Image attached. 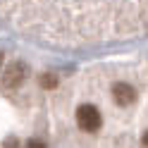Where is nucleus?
I'll return each mask as SVG.
<instances>
[{"instance_id": "423d86ee", "label": "nucleus", "mask_w": 148, "mask_h": 148, "mask_svg": "<svg viewBox=\"0 0 148 148\" xmlns=\"http://www.w3.org/2000/svg\"><path fill=\"white\" fill-rule=\"evenodd\" d=\"M3 148H17V141H7V143H5Z\"/></svg>"}, {"instance_id": "f257e3e1", "label": "nucleus", "mask_w": 148, "mask_h": 148, "mask_svg": "<svg viewBox=\"0 0 148 148\" xmlns=\"http://www.w3.org/2000/svg\"><path fill=\"white\" fill-rule=\"evenodd\" d=\"M77 124L84 129V132H96V129L100 127V112H98V108L93 105H79L77 110Z\"/></svg>"}, {"instance_id": "f03ea898", "label": "nucleus", "mask_w": 148, "mask_h": 148, "mask_svg": "<svg viewBox=\"0 0 148 148\" xmlns=\"http://www.w3.org/2000/svg\"><path fill=\"white\" fill-rule=\"evenodd\" d=\"M26 74H29V67L22 62V60H14L7 64V69H5V86H10V88H17V86H22L24 84V79H26Z\"/></svg>"}, {"instance_id": "39448f33", "label": "nucleus", "mask_w": 148, "mask_h": 148, "mask_svg": "<svg viewBox=\"0 0 148 148\" xmlns=\"http://www.w3.org/2000/svg\"><path fill=\"white\" fill-rule=\"evenodd\" d=\"M26 148H45V143H43V141H38V138H31V141L26 143Z\"/></svg>"}, {"instance_id": "7ed1b4c3", "label": "nucleus", "mask_w": 148, "mask_h": 148, "mask_svg": "<svg viewBox=\"0 0 148 148\" xmlns=\"http://www.w3.org/2000/svg\"><path fill=\"white\" fill-rule=\"evenodd\" d=\"M112 96H115V100H117V105H132L134 100H136V91L129 86V84L119 81V84L112 86Z\"/></svg>"}, {"instance_id": "0eeeda50", "label": "nucleus", "mask_w": 148, "mask_h": 148, "mask_svg": "<svg viewBox=\"0 0 148 148\" xmlns=\"http://www.w3.org/2000/svg\"><path fill=\"white\" fill-rule=\"evenodd\" d=\"M143 146H146V148H148V132H146V134H143Z\"/></svg>"}, {"instance_id": "20e7f679", "label": "nucleus", "mask_w": 148, "mask_h": 148, "mask_svg": "<svg viewBox=\"0 0 148 148\" xmlns=\"http://www.w3.org/2000/svg\"><path fill=\"white\" fill-rule=\"evenodd\" d=\"M41 86L43 88H55L58 86V77H55V74H43L41 77Z\"/></svg>"}]
</instances>
